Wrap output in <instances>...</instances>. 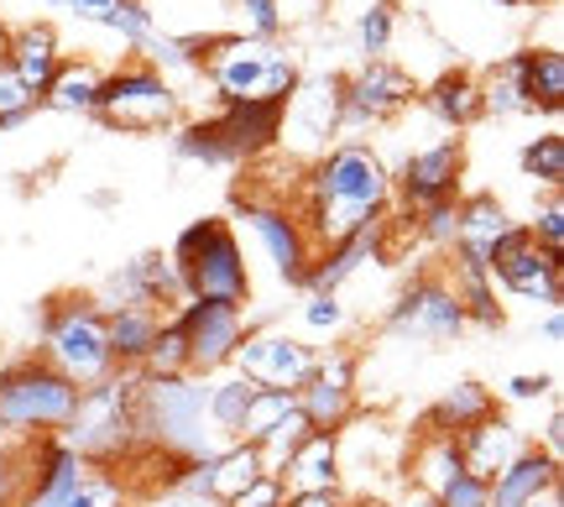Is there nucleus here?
I'll return each mask as SVG.
<instances>
[{
	"instance_id": "1",
	"label": "nucleus",
	"mask_w": 564,
	"mask_h": 507,
	"mask_svg": "<svg viewBox=\"0 0 564 507\" xmlns=\"http://www.w3.org/2000/svg\"><path fill=\"white\" fill-rule=\"evenodd\" d=\"M293 209H299L314 251H324V246L345 241L366 225H382L392 215V168L366 142L324 147L303 173V199Z\"/></svg>"
},
{
	"instance_id": "2",
	"label": "nucleus",
	"mask_w": 564,
	"mask_h": 507,
	"mask_svg": "<svg viewBox=\"0 0 564 507\" xmlns=\"http://www.w3.org/2000/svg\"><path fill=\"white\" fill-rule=\"evenodd\" d=\"M199 74L220 95V105H288V95L303 79V63L299 47L282 37L225 32L204 42Z\"/></svg>"
},
{
	"instance_id": "3",
	"label": "nucleus",
	"mask_w": 564,
	"mask_h": 507,
	"mask_svg": "<svg viewBox=\"0 0 564 507\" xmlns=\"http://www.w3.org/2000/svg\"><path fill=\"white\" fill-rule=\"evenodd\" d=\"M137 398H141V371L116 366L105 382L84 387L79 408L58 440L79 455L89 471H116L141 450V424H137Z\"/></svg>"
},
{
	"instance_id": "4",
	"label": "nucleus",
	"mask_w": 564,
	"mask_h": 507,
	"mask_svg": "<svg viewBox=\"0 0 564 507\" xmlns=\"http://www.w3.org/2000/svg\"><path fill=\"white\" fill-rule=\"evenodd\" d=\"M37 356L53 371H63L79 392L105 382L116 371L110 335H105V309L89 293H58V299H47L37 314Z\"/></svg>"
},
{
	"instance_id": "5",
	"label": "nucleus",
	"mask_w": 564,
	"mask_h": 507,
	"mask_svg": "<svg viewBox=\"0 0 564 507\" xmlns=\"http://www.w3.org/2000/svg\"><path fill=\"white\" fill-rule=\"evenodd\" d=\"M167 257L178 262L183 299L230 304V309L251 304V267H246V251H241V241H236L230 220H220V215H204V220L183 225Z\"/></svg>"
},
{
	"instance_id": "6",
	"label": "nucleus",
	"mask_w": 564,
	"mask_h": 507,
	"mask_svg": "<svg viewBox=\"0 0 564 507\" xmlns=\"http://www.w3.org/2000/svg\"><path fill=\"white\" fill-rule=\"evenodd\" d=\"M79 408V387L42 356H6L0 366V434L6 440H47L63 434Z\"/></svg>"
},
{
	"instance_id": "7",
	"label": "nucleus",
	"mask_w": 564,
	"mask_h": 507,
	"mask_svg": "<svg viewBox=\"0 0 564 507\" xmlns=\"http://www.w3.org/2000/svg\"><path fill=\"white\" fill-rule=\"evenodd\" d=\"M141 445L167 450V455H215L230 440H209V413H204V377H141L137 398Z\"/></svg>"
},
{
	"instance_id": "8",
	"label": "nucleus",
	"mask_w": 564,
	"mask_h": 507,
	"mask_svg": "<svg viewBox=\"0 0 564 507\" xmlns=\"http://www.w3.org/2000/svg\"><path fill=\"white\" fill-rule=\"evenodd\" d=\"M183 116V95L167 84L162 68L141 58H126L100 79V100H95V121L126 137H152V131H173Z\"/></svg>"
},
{
	"instance_id": "9",
	"label": "nucleus",
	"mask_w": 564,
	"mask_h": 507,
	"mask_svg": "<svg viewBox=\"0 0 564 507\" xmlns=\"http://www.w3.org/2000/svg\"><path fill=\"white\" fill-rule=\"evenodd\" d=\"M465 309L460 293L449 283V272H419L413 283H403V293L387 304L382 335L413 345H449L465 335Z\"/></svg>"
},
{
	"instance_id": "10",
	"label": "nucleus",
	"mask_w": 564,
	"mask_h": 507,
	"mask_svg": "<svg viewBox=\"0 0 564 507\" xmlns=\"http://www.w3.org/2000/svg\"><path fill=\"white\" fill-rule=\"evenodd\" d=\"M236 220L251 230V241L262 246V257L272 262L278 283L299 288L308 262H314V241L303 230L299 209L278 194H236Z\"/></svg>"
},
{
	"instance_id": "11",
	"label": "nucleus",
	"mask_w": 564,
	"mask_h": 507,
	"mask_svg": "<svg viewBox=\"0 0 564 507\" xmlns=\"http://www.w3.org/2000/svg\"><path fill=\"white\" fill-rule=\"evenodd\" d=\"M319 366V345H308L303 335H288L278 325H257L246 330L236 356H230V371H241L251 387H288L299 392Z\"/></svg>"
},
{
	"instance_id": "12",
	"label": "nucleus",
	"mask_w": 564,
	"mask_h": 507,
	"mask_svg": "<svg viewBox=\"0 0 564 507\" xmlns=\"http://www.w3.org/2000/svg\"><path fill=\"white\" fill-rule=\"evenodd\" d=\"M419 100V84L408 68L392 58H371L356 74L340 79V131H361V126H387Z\"/></svg>"
},
{
	"instance_id": "13",
	"label": "nucleus",
	"mask_w": 564,
	"mask_h": 507,
	"mask_svg": "<svg viewBox=\"0 0 564 507\" xmlns=\"http://www.w3.org/2000/svg\"><path fill=\"white\" fill-rule=\"evenodd\" d=\"M491 283H502L512 299L523 304H564V257L560 251H544V246L528 236V225H512L507 241L497 246L491 257Z\"/></svg>"
},
{
	"instance_id": "14",
	"label": "nucleus",
	"mask_w": 564,
	"mask_h": 507,
	"mask_svg": "<svg viewBox=\"0 0 564 507\" xmlns=\"http://www.w3.org/2000/svg\"><path fill=\"white\" fill-rule=\"evenodd\" d=\"M183 335V350H188V377H215L230 366L236 345L251 325H246V309L230 304H204V299H183L173 314H167Z\"/></svg>"
},
{
	"instance_id": "15",
	"label": "nucleus",
	"mask_w": 564,
	"mask_h": 507,
	"mask_svg": "<svg viewBox=\"0 0 564 507\" xmlns=\"http://www.w3.org/2000/svg\"><path fill=\"white\" fill-rule=\"evenodd\" d=\"M361 362H356V350H329L319 356L314 366V377L299 387V413L308 419V429H319V434H345V429L356 424V413H361Z\"/></svg>"
},
{
	"instance_id": "16",
	"label": "nucleus",
	"mask_w": 564,
	"mask_h": 507,
	"mask_svg": "<svg viewBox=\"0 0 564 507\" xmlns=\"http://www.w3.org/2000/svg\"><path fill=\"white\" fill-rule=\"evenodd\" d=\"M465 179V142L460 137H440L429 147H413L403 158V168L392 173V199H403L408 215H419L429 204L460 199Z\"/></svg>"
},
{
	"instance_id": "17",
	"label": "nucleus",
	"mask_w": 564,
	"mask_h": 507,
	"mask_svg": "<svg viewBox=\"0 0 564 507\" xmlns=\"http://www.w3.org/2000/svg\"><path fill=\"white\" fill-rule=\"evenodd\" d=\"M335 131H340V74H308V79H299V89L282 105L278 142H293L299 152L319 158Z\"/></svg>"
},
{
	"instance_id": "18",
	"label": "nucleus",
	"mask_w": 564,
	"mask_h": 507,
	"mask_svg": "<svg viewBox=\"0 0 564 507\" xmlns=\"http://www.w3.org/2000/svg\"><path fill=\"white\" fill-rule=\"evenodd\" d=\"M512 215L497 194H460V230H455V272H491L497 246L512 230Z\"/></svg>"
},
{
	"instance_id": "19",
	"label": "nucleus",
	"mask_w": 564,
	"mask_h": 507,
	"mask_svg": "<svg viewBox=\"0 0 564 507\" xmlns=\"http://www.w3.org/2000/svg\"><path fill=\"white\" fill-rule=\"evenodd\" d=\"M382 257H387V220L366 225V230H356V236H345V241L314 251V262H308V272H303L299 288L303 293H340L366 262H382Z\"/></svg>"
},
{
	"instance_id": "20",
	"label": "nucleus",
	"mask_w": 564,
	"mask_h": 507,
	"mask_svg": "<svg viewBox=\"0 0 564 507\" xmlns=\"http://www.w3.org/2000/svg\"><path fill=\"white\" fill-rule=\"evenodd\" d=\"M209 121H215V137H220L230 168H241L278 147L282 105H220V116H209Z\"/></svg>"
},
{
	"instance_id": "21",
	"label": "nucleus",
	"mask_w": 564,
	"mask_h": 507,
	"mask_svg": "<svg viewBox=\"0 0 564 507\" xmlns=\"http://www.w3.org/2000/svg\"><path fill=\"white\" fill-rule=\"evenodd\" d=\"M564 476H560V461L549 450L528 445L518 461H507L491 482H486V507H533L539 497L560 492Z\"/></svg>"
},
{
	"instance_id": "22",
	"label": "nucleus",
	"mask_w": 564,
	"mask_h": 507,
	"mask_svg": "<svg viewBox=\"0 0 564 507\" xmlns=\"http://www.w3.org/2000/svg\"><path fill=\"white\" fill-rule=\"evenodd\" d=\"M455 445H460V466L470 471V476L491 482V476H497L507 461H518V455H523L533 440H528V434L512 424L507 413H491V419H481L476 429H465Z\"/></svg>"
},
{
	"instance_id": "23",
	"label": "nucleus",
	"mask_w": 564,
	"mask_h": 507,
	"mask_svg": "<svg viewBox=\"0 0 564 507\" xmlns=\"http://www.w3.org/2000/svg\"><path fill=\"white\" fill-rule=\"evenodd\" d=\"M282 487L288 492H345V450H340V434H308L288 466L278 471Z\"/></svg>"
},
{
	"instance_id": "24",
	"label": "nucleus",
	"mask_w": 564,
	"mask_h": 507,
	"mask_svg": "<svg viewBox=\"0 0 564 507\" xmlns=\"http://www.w3.org/2000/svg\"><path fill=\"white\" fill-rule=\"evenodd\" d=\"M6 63L17 68V79L42 100V89L53 84V74H58V63H63L58 26H53V21H26V26H17V32L6 37Z\"/></svg>"
},
{
	"instance_id": "25",
	"label": "nucleus",
	"mask_w": 564,
	"mask_h": 507,
	"mask_svg": "<svg viewBox=\"0 0 564 507\" xmlns=\"http://www.w3.org/2000/svg\"><path fill=\"white\" fill-rule=\"evenodd\" d=\"M497 413V398H491V387L470 382V377H460V382H449L434 398V403L423 408V424L429 434H449V440H460L465 429H476L481 419H491Z\"/></svg>"
},
{
	"instance_id": "26",
	"label": "nucleus",
	"mask_w": 564,
	"mask_h": 507,
	"mask_svg": "<svg viewBox=\"0 0 564 507\" xmlns=\"http://www.w3.org/2000/svg\"><path fill=\"white\" fill-rule=\"evenodd\" d=\"M419 100L444 131H465L481 121V79L470 68H444L440 79L419 89Z\"/></svg>"
},
{
	"instance_id": "27",
	"label": "nucleus",
	"mask_w": 564,
	"mask_h": 507,
	"mask_svg": "<svg viewBox=\"0 0 564 507\" xmlns=\"http://www.w3.org/2000/svg\"><path fill=\"white\" fill-rule=\"evenodd\" d=\"M162 309L152 304H121L105 314V335H110V356H116V366H126V371H141V362H147V350H152V341H158L162 330Z\"/></svg>"
},
{
	"instance_id": "28",
	"label": "nucleus",
	"mask_w": 564,
	"mask_h": 507,
	"mask_svg": "<svg viewBox=\"0 0 564 507\" xmlns=\"http://www.w3.org/2000/svg\"><path fill=\"white\" fill-rule=\"evenodd\" d=\"M512 74L523 84L528 105H533V116L544 110V116H560L564 110V53L560 47H523V53H512Z\"/></svg>"
},
{
	"instance_id": "29",
	"label": "nucleus",
	"mask_w": 564,
	"mask_h": 507,
	"mask_svg": "<svg viewBox=\"0 0 564 507\" xmlns=\"http://www.w3.org/2000/svg\"><path fill=\"white\" fill-rule=\"evenodd\" d=\"M100 79L105 68L89 58H63L53 84L42 89V105L58 110V116H95V100H100Z\"/></svg>"
},
{
	"instance_id": "30",
	"label": "nucleus",
	"mask_w": 564,
	"mask_h": 507,
	"mask_svg": "<svg viewBox=\"0 0 564 507\" xmlns=\"http://www.w3.org/2000/svg\"><path fill=\"white\" fill-rule=\"evenodd\" d=\"M408 471H413V487L429 492V497H440L455 476H460V445L449 440V434H429L419 429V440H413V455H408Z\"/></svg>"
},
{
	"instance_id": "31",
	"label": "nucleus",
	"mask_w": 564,
	"mask_h": 507,
	"mask_svg": "<svg viewBox=\"0 0 564 507\" xmlns=\"http://www.w3.org/2000/svg\"><path fill=\"white\" fill-rule=\"evenodd\" d=\"M257 476H267L262 450L246 445V440H230V445H220L209 455V497H215V503H230V497L246 492Z\"/></svg>"
},
{
	"instance_id": "32",
	"label": "nucleus",
	"mask_w": 564,
	"mask_h": 507,
	"mask_svg": "<svg viewBox=\"0 0 564 507\" xmlns=\"http://www.w3.org/2000/svg\"><path fill=\"white\" fill-rule=\"evenodd\" d=\"M251 392H257V387L246 382L241 371H230V366L215 371V377H204V413H209V429H215L220 440H236Z\"/></svg>"
},
{
	"instance_id": "33",
	"label": "nucleus",
	"mask_w": 564,
	"mask_h": 507,
	"mask_svg": "<svg viewBox=\"0 0 564 507\" xmlns=\"http://www.w3.org/2000/svg\"><path fill=\"white\" fill-rule=\"evenodd\" d=\"M299 408V392H288V387H257L251 392V403H246L241 413V429H236V440H246V445H262L267 434L288 419Z\"/></svg>"
},
{
	"instance_id": "34",
	"label": "nucleus",
	"mask_w": 564,
	"mask_h": 507,
	"mask_svg": "<svg viewBox=\"0 0 564 507\" xmlns=\"http://www.w3.org/2000/svg\"><path fill=\"white\" fill-rule=\"evenodd\" d=\"M449 283H455V293H460L465 325L502 330V304H497V283H491V272H455Z\"/></svg>"
},
{
	"instance_id": "35",
	"label": "nucleus",
	"mask_w": 564,
	"mask_h": 507,
	"mask_svg": "<svg viewBox=\"0 0 564 507\" xmlns=\"http://www.w3.org/2000/svg\"><path fill=\"white\" fill-rule=\"evenodd\" d=\"M518 163H523V179L544 183V188H564V137H560V126L539 131V137L523 147Z\"/></svg>"
},
{
	"instance_id": "36",
	"label": "nucleus",
	"mask_w": 564,
	"mask_h": 507,
	"mask_svg": "<svg viewBox=\"0 0 564 507\" xmlns=\"http://www.w3.org/2000/svg\"><path fill=\"white\" fill-rule=\"evenodd\" d=\"M392 32H398V6L392 0H371L356 17V53H361V63L387 58L392 53Z\"/></svg>"
},
{
	"instance_id": "37",
	"label": "nucleus",
	"mask_w": 564,
	"mask_h": 507,
	"mask_svg": "<svg viewBox=\"0 0 564 507\" xmlns=\"http://www.w3.org/2000/svg\"><path fill=\"white\" fill-rule=\"evenodd\" d=\"M481 116H533V105H528L523 84H518V74H512V63H502V68H491L481 79Z\"/></svg>"
},
{
	"instance_id": "38",
	"label": "nucleus",
	"mask_w": 564,
	"mask_h": 507,
	"mask_svg": "<svg viewBox=\"0 0 564 507\" xmlns=\"http://www.w3.org/2000/svg\"><path fill=\"white\" fill-rule=\"evenodd\" d=\"M105 32H116L121 37V47H131V58H141V47L152 42V32H158V21H152V11L141 6V0H121L116 11H105L100 17Z\"/></svg>"
},
{
	"instance_id": "39",
	"label": "nucleus",
	"mask_w": 564,
	"mask_h": 507,
	"mask_svg": "<svg viewBox=\"0 0 564 507\" xmlns=\"http://www.w3.org/2000/svg\"><path fill=\"white\" fill-rule=\"evenodd\" d=\"M173 147H178L183 163L230 168V158H225V147H220V137H215V121H209V116H199V121H183L178 137H173Z\"/></svg>"
},
{
	"instance_id": "40",
	"label": "nucleus",
	"mask_w": 564,
	"mask_h": 507,
	"mask_svg": "<svg viewBox=\"0 0 564 507\" xmlns=\"http://www.w3.org/2000/svg\"><path fill=\"white\" fill-rule=\"evenodd\" d=\"M32 482V440H0V507H17Z\"/></svg>"
},
{
	"instance_id": "41",
	"label": "nucleus",
	"mask_w": 564,
	"mask_h": 507,
	"mask_svg": "<svg viewBox=\"0 0 564 507\" xmlns=\"http://www.w3.org/2000/svg\"><path fill=\"white\" fill-rule=\"evenodd\" d=\"M141 377H188V350H183V335L173 320H162L158 341H152L147 362H141Z\"/></svg>"
},
{
	"instance_id": "42",
	"label": "nucleus",
	"mask_w": 564,
	"mask_h": 507,
	"mask_svg": "<svg viewBox=\"0 0 564 507\" xmlns=\"http://www.w3.org/2000/svg\"><path fill=\"white\" fill-rule=\"evenodd\" d=\"M413 230H419L423 246H434V251H449L455 246V230H460V199H444V204H429L413 215Z\"/></svg>"
},
{
	"instance_id": "43",
	"label": "nucleus",
	"mask_w": 564,
	"mask_h": 507,
	"mask_svg": "<svg viewBox=\"0 0 564 507\" xmlns=\"http://www.w3.org/2000/svg\"><path fill=\"white\" fill-rule=\"evenodd\" d=\"M308 434H314V429H308V419H303L299 408H293V413H288V419H282V424L272 429V434H267L262 445H257V450H262V466L272 471V476H278V471L288 466V455H293V450H299L303 440H308Z\"/></svg>"
},
{
	"instance_id": "44",
	"label": "nucleus",
	"mask_w": 564,
	"mask_h": 507,
	"mask_svg": "<svg viewBox=\"0 0 564 507\" xmlns=\"http://www.w3.org/2000/svg\"><path fill=\"white\" fill-rule=\"evenodd\" d=\"M299 320L314 330V335H340V330L350 325V309L340 304V293H303Z\"/></svg>"
},
{
	"instance_id": "45",
	"label": "nucleus",
	"mask_w": 564,
	"mask_h": 507,
	"mask_svg": "<svg viewBox=\"0 0 564 507\" xmlns=\"http://www.w3.org/2000/svg\"><path fill=\"white\" fill-rule=\"evenodd\" d=\"M37 95H32V89H26V84L17 79V68H11V63L0 58V131H11V126H21L26 121V116H32V110H37Z\"/></svg>"
},
{
	"instance_id": "46",
	"label": "nucleus",
	"mask_w": 564,
	"mask_h": 507,
	"mask_svg": "<svg viewBox=\"0 0 564 507\" xmlns=\"http://www.w3.org/2000/svg\"><path fill=\"white\" fill-rule=\"evenodd\" d=\"M528 236L544 246V251H560L564 257V199H560V188H549L544 199H539L533 220H528Z\"/></svg>"
},
{
	"instance_id": "47",
	"label": "nucleus",
	"mask_w": 564,
	"mask_h": 507,
	"mask_svg": "<svg viewBox=\"0 0 564 507\" xmlns=\"http://www.w3.org/2000/svg\"><path fill=\"white\" fill-rule=\"evenodd\" d=\"M251 37H282V0H236Z\"/></svg>"
},
{
	"instance_id": "48",
	"label": "nucleus",
	"mask_w": 564,
	"mask_h": 507,
	"mask_svg": "<svg viewBox=\"0 0 564 507\" xmlns=\"http://www.w3.org/2000/svg\"><path fill=\"white\" fill-rule=\"evenodd\" d=\"M282 503H288V487H282V476L267 471V476H257L246 492H236L225 507H282Z\"/></svg>"
},
{
	"instance_id": "49",
	"label": "nucleus",
	"mask_w": 564,
	"mask_h": 507,
	"mask_svg": "<svg viewBox=\"0 0 564 507\" xmlns=\"http://www.w3.org/2000/svg\"><path fill=\"white\" fill-rule=\"evenodd\" d=\"M434 507H486V482L481 476H470V471H460V476L434 497Z\"/></svg>"
},
{
	"instance_id": "50",
	"label": "nucleus",
	"mask_w": 564,
	"mask_h": 507,
	"mask_svg": "<svg viewBox=\"0 0 564 507\" xmlns=\"http://www.w3.org/2000/svg\"><path fill=\"white\" fill-rule=\"evenodd\" d=\"M507 398H512V403H539V398H554V377H544V371H539V377L523 371V377H512V382H507Z\"/></svg>"
},
{
	"instance_id": "51",
	"label": "nucleus",
	"mask_w": 564,
	"mask_h": 507,
	"mask_svg": "<svg viewBox=\"0 0 564 507\" xmlns=\"http://www.w3.org/2000/svg\"><path fill=\"white\" fill-rule=\"evenodd\" d=\"M539 450H549V455H554V461H560L564 455V408H560V392H554V398H549V419H544V445Z\"/></svg>"
},
{
	"instance_id": "52",
	"label": "nucleus",
	"mask_w": 564,
	"mask_h": 507,
	"mask_svg": "<svg viewBox=\"0 0 564 507\" xmlns=\"http://www.w3.org/2000/svg\"><path fill=\"white\" fill-rule=\"evenodd\" d=\"M121 0H63V11L68 17H79V21H89V26H100V17L105 11H116Z\"/></svg>"
},
{
	"instance_id": "53",
	"label": "nucleus",
	"mask_w": 564,
	"mask_h": 507,
	"mask_svg": "<svg viewBox=\"0 0 564 507\" xmlns=\"http://www.w3.org/2000/svg\"><path fill=\"white\" fill-rule=\"evenodd\" d=\"M282 507H350V503H345V492H288Z\"/></svg>"
},
{
	"instance_id": "54",
	"label": "nucleus",
	"mask_w": 564,
	"mask_h": 507,
	"mask_svg": "<svg viewBox=\"0 0 564 507\" xmlns=\"http://www.w3.org/2000/svg\"><path fill=\"white\" fill-rule=\"evenodd\" d=\"M141 507H215V503H194V497H183V492H147Z\"/></svg>"
},
{
	"instance_id": "55",
	"label": "nucleus",
	"mask_w": 564,
	"mask_h": 507,
	"mask_svg": "<svg viewBox=\"0 0 564 507\" xmlns=\"http://www.w3.org/2000/svg\"><path fill=\"white\" fill-rule=\"evenodd\" d=\"M539 335H544V345H564V309H549Z\"/></svg>"
},
{
	"instance_id": "56",
	"label": "nucleus",
	"mask_w": 564,
	"mask_h": 507,
	"mask_svg": "<svg viewBox=\"0 0 564 507\" xmlns=\"http://www.w3.org/2000/svg\"><path fill=\"white\" fill-rule=\"evenodd\" d=\"M497 6H507V11H533V6H549V0H497Z\"/></svg>"
},
{
	"instance_id": "57",
	"label": "nucleus",
	"mask_w": 564,
	"mask_h": 507,
	"mask_svg": "<svg viewBox=\"0 0 564 507\" xmlns=\"http://www.w3.org/2000/svg\"><path fill=\"white\" fill-rule=\"evenodd\" d=\"M6 37H11V32H6V26H0V58H6Z\"/></svg>"
},
{
	"instance_id": "58",
	"label": "nucleus",
	"mask_w": 564,
	"mask_h": 507,
	"mask_svg": "<svg viewBox=\"0 0 564 507\" xmlns=\"http://www.w3.org/2000/svg\"><path fill=\"white\" fill-rule=\"evenodd\" d=\"M32 6H63V0H32Z\"/></svg>"
},
{
	"instance_id": "59",
	"label": "nucleus",
	"mask_w": 564,
	"mask_h": 507,
	"mask_svg": "<svg viewBox=\"0 0 564 507\" xmlns=\"http://www.w3.org/2000/svg\"><path fill=\"white\" fill-rule=\"evenodd\" d=\"M0 366H6V350H0Z\"/></svg>"
},
{
	"instance_id": "60",
	"label": "nucleus",
	"mask_w": 564,
	"mask_h": 507,
	"mask_svg": "<svg viewBox=\"0 0 564 507\" xmlns=\"http://www.w3.org/2000/svg\"><path fill=\"white\" fill-rule=\"evenodd\" d=\"M121 507H137V503H121Z\"/></svg>"
},
{
	"instance_id": "61",
	"label": "nucleus",
	"mask_w": 564,
	"mask_h": 507,
	"mask_svg": "<svg viewBox=\"0 0 564 507\" xmlns=\"http://www.w3.org/2000/svg\"><path fill=\"white\" fill-rule=\"evenodd\" d=\"M0 440H6V434H0Z\"/></svg>"
}]
</instances>
